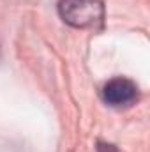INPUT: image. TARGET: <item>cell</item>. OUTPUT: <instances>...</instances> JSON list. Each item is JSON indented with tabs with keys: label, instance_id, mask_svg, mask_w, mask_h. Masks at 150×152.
Returning a JSON list of instances; mask_svg holds the SVG:
<instances>
[{
	"label": "cell",
	"instance_id": "obj_1",
	"mask_svg": "<svg viewBox=\"0 0 150 152\" xmlns=\"http://www.w3.org/2000/svg\"><path fill=\"white\" fill-rule=\"evenodd\" d=\"M58 16L74 28L99 30L104 25L106 9L101 0H58Z\"/></svg>",
	"mask_w": 150,
	"mask_h": 152
},
{
	"label": "cell",
	"instance_id": "obj_2",
	"mask_svg": "<svg viewBox=\"0 0 150 152\" xmlns=\"http://www.w3.org/2000/svg\"><path fill=\"white\" fill-rule=\"evenodd\" d=\"M101 96H103V101L111 108H129L138 101L140 90L133 80L117 76V78H111L110 81H106Z\"/></svg>",
	"mask_w": 150,
	"mask_h": 152
}]
</instances>
